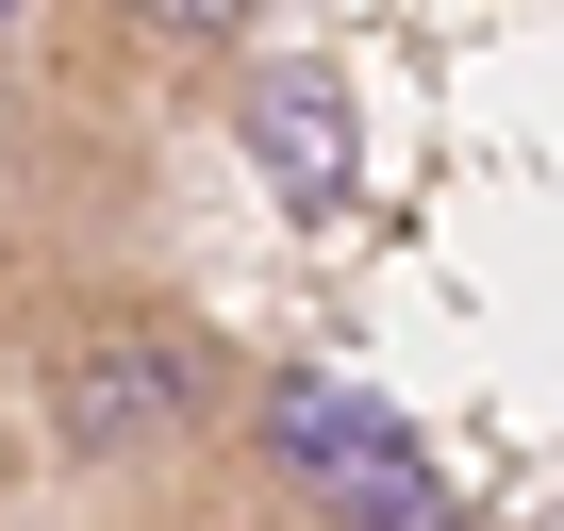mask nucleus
<instances>
[{
	"instance_id": "1",
	"label": "nucleus",
	"mask_w": 564,
	"mask_h": 531,
	"mask_svg": "<svg viewBox=\"0 0 564 531\" xmlns=\"http://www.w3.org/2000/svg\"><path fill=\"white\" fill-rule=\"evenodd\" d=\"M34 399H51V448H84V465H150V448H183L232 382H216V349H199L183 316L117 300V316H67V333H51Z\"/></svg>"
},
{
	"instance_id": "2",
	"label": "nucleus",
	"mask_w": 564,
	"mask_h": 531,
	"mask_svg": "<svg viewBox=\"0 0 564 531\" xmlns=\"http://www.w3.org/2000/svg\"><path fill=\"white\" fill-rule=\"evenodd\" d=\"M265 465H282V498L316 531H448L432 448L382 399H349V382H265Z\"/></svg>"
},
{
	"instance_id": "3",
	"label": "nucleus",
	"mask_w": 564,
	"mask_h": 531,
	"mask_svg": "<svg viewBox=\"0 0 564 531\" xmlns=\"http://www.w3.org/2000/svg\"><path fill=\"white\" fill-rule=\"evenodd\" d=\"M249 117H265V166H282V199H333V183H349V166H333V117H349V100H333V67H282Z\"/></svg>"
},
{
	"instance_id": "4",
	"label": "nucleus",
	"mask_w": 564,
	"mask_h": 531,
	"mask_svg": "<svg viewBox=\"0 0 564 531\" xmlns=\"http://www.w3.org/2000/svg\"><path fill=\"white\" fill-rule=\"evenodd\" d=\"M117 18H133L150 51H232V34H249V0H117Z\"/></svg>"
},
{
	"instance_id": "5",
	"label": "nucleus",
	"mask_w": 564,
	"mask_h": 531,
	"mask_svg": "<svg viewBox=\"0 0 564 531\" xmlns=\"http://www.w3.org/2000/svg\"><path fill=\"white\" fill-rule=\"evenodd\" d=\"M0 34H34V0H0Z\"/></svg>"
}]
</instances>
